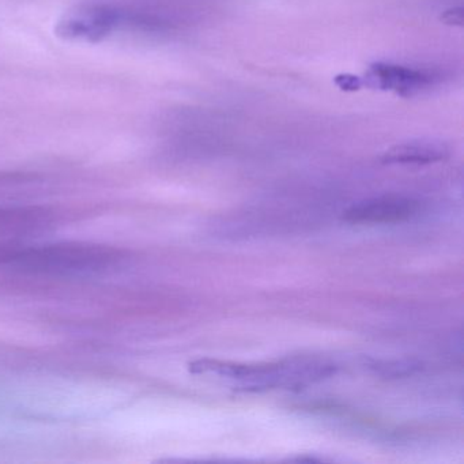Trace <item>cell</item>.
I'll return each instance as SVG.
<instances>
[{
	"instance_id": "6da1fadb",
	"label": "cell",
	"mask_w": 464,
	"mask_h": 464,
	"mask_svg": "<svg viewBox=\"0 0 464 464\" xmlns=\"http://www.w3.org/2000/svg\"><path fill=\"white\" fill-rule=\"evenodd\" d=\"M124 251L89 243L0 244V267L40 274H93L119 267Z\"/></svg>"
},
{
	"instance_id": "7a4b0ae2",
	"label": "cell",
	"mask_w": 464,
	"mask_h": 464,
	"mask_svg": "<svg viewBox=\"0 0 464 464\" xmlns=\"http://www.w3.org/2000/svg\"><path fill=\"white\" fill-rule=\"evenodd\" d=\"M121 20L123 14L110 5H86L63 17L56 32L70 42L97 43L112 34Z\"/></svg>"
},
{
	"instance_id": "3957f363",
	"label": "cell",
	"mask_w": 464,
	"mask_h": 464,
	"mask_svg": "<svg viewBox=\"0 0 464 464\" xmlns=\"http://www.w3.org/2000/svg\"><path fill=\"white\" fill-rule=\"evenodd\" d=\"M418 203L399 195L369 198L350 206L343 213L349 224L379 225L409 221L417 214Z\"/></svg>"
},
{
	"instance_id": "277c9868",
	"label": "cell",
	"mask_w": 464,
	"mask_h": 464,
	"mask_svg": "<svg viewBox=\"0 0 464 464\" xmlns=\"http://www.w3.org/2000/svg\"><path fill=\"white\" fill-rule=\"evenodd\" d=\"M366 80L369 81L372 88L384 89V91L390 89L404 96H410L412 92L429 82L428 75L422 72L404 69V67L388 66V64H376L372 67L371 72L366 75Z\"/></svg>"
},
{
	"instance_id": "5b68a950",
	"label": "cell",
	"mask_w": 464,
	"mask_h": 464,
	"mask_svg": "<svg viewBox=\"0 0 464 464\" xmlns=\"http://www.w3.org/2000/svg\"><path fill=\"white\" fill-rule=\"evenodd\" d=\"M447 154V149L442 143L418 140V142L403 143L390 149L382 157V161L384 164L426 165L441 161Z\"/></svg>"
},
{
	"instance_id": "8992f818",
	"label": "cell",
	"mask_w": 464,
	"mask_h": 464,
	"mask_svg": "<svg viewBox=\"0 0 464 464\" xmlns=\"http://www.w3.org/2000/svg\"><path fill=\"white\" fill-rule=\"evenodd\" d=\"M51 224V214L42 208H0V235H20Z\"/></svg>"
},
{
	"instance_id": "52a82bcc",
	"label": "cell",
	"mask_w": 464,
	"mask_h": 464,
	"mask_svg": "<svg viewBox=\"0 0 464 464\" xmlns=\"http://www.w3.org/2000/svg\"><path fill=\"white\" fill-rule=\"evenodd\" d=\"M366 366H368L369 371L373 372L376 376L382 377V379H404V377L414 376L423 369L422 362L414 360V358L369 360Z\"/></svg>"
},
{
	"instance_id": "ba28073f",
	"label": "cell",
	"mask_w": 464,
	"mask_h": 464,
	"mask_svg": "<svg viewBox=\"0 0 464 464\" xmlns=\"http://www.w3.org/2000/svg\"><path fill=\"white\" fill-rule=\"evenodd\" d=\"M336 82H338L342 89H346V91H354V89L360 88L361 85L360 80L357 77H349V75L338 77Z\"/></svg>"
}]
</instances>
